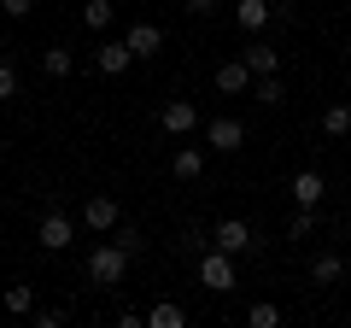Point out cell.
Instances as JSON below:
<instances>
[{
  "mask_svg": "<svg viewBox=\"0 0 351 328\" xmlns=\"http://www.w3.org/2000/svg\"><path fill=\"white\" fill-rule=\"evenodd\" d=\"M36 240H41V253H64V246L76 240V223H71L64 211H47V217L36 223Z\"/></svg>",
  "mask_w": 351,
  "mask_h": 328,
  "instance_id": "obj_5",
  "label": "cell"
},
{
  "mask_svg": "<svg viewBox=\"0 0 351 328\" xmlns=\"http://www.w3.org/2000/svg\"><path fill=\"white\" fill-rule=\"evenodd\" d=\"M82 223L94 229V235H112V229L123 223V205H117L112 194H88L82 200Z\"/></svg>",
  "mask_w": 351,
  "mask_h": 328,
  "instance_id": "obj_4",
  "label": "cell"
},
{
  "mask_svg": "<svg viewBox=\"0 0 351 328\" xmlns=\"http://www.w3.org/2000/svg\"><path fill=\"white\" fill-rule=\"evenodd\" d=\"M322 194H328L322 170H293V205H322Z\"/></svg>",
  "mask_w": 351,
  "mask_h": 328,
  "instance_id": "obj_13",
  "label": "cell"
},
{
  "mask_svg": "<svg viewBox=\"0 0 351 328\" xmlns=\"http://www.w3.org/2000/svg\"><path fill=\"white\" fill-rule=\"evenodd\" d=\"M240 258L234 253H223V246H199V258H193V276H199V288L205 293H234L240 288Z\"/></svg>",
  "mask_w": 351,
  "mask_h": 328,
  "instance_id": "obj_1",
  "label": "cell"
},
{
  "mask_svg": "<svg viewBox=\"0 0 351 328\" xmlns=\"http://www.w3.org/2000/svg\"><path fill=\"white\" fill-rule=\"evenodd\" d=\"M123 276H129V253L117 240H100V246L88 253V281H94V288H117Z\"/></svg>",
  "mask_w": 351,
  "mask_h": 328,
  "instance_id": "obj_2",
  "label": "cell"
},
{
  "mask_svg": "<svg viewBox=\"0 0 351 328\" xmlns=\"http://www.w3.org/2000/svg\"><path fill=\"white\" fill-rule=\"evenodd\" d=\"M158 129H164V135H193V129H199V106H193V100H164Z\"/></svg>",
  "mask_w": 351,
  "mask_h": 328,
  "instance_id": "obj_7",
  "label": "cell"
},
{
  "mask_svg": "<svg viewBox=\"0 0 351 328\" xmlns=\"http://www.w3.org/2000/svg\"><path fill=\"white\" fill-rule=\"evenodd\" d=\"M205 159H211V147H176L170 152V176L176 182H199L205 176Z\"/></svg>",
  "mask_w": 351,
  "mask_h": 328,
  "instance_id": "obj_9",
  "label": "cell"
},
{
  "mask_svg": "<svg viewBox=\"0 0 351 328\" xmlns=\"http://www.w3.org/2000/svg\"><path fill=\"white\" fill-rule=\"evenodd\" d=\"M252 100H258V106H269V112H276V106L287 100V82H281V76H258V82H252Z\"/></svg>",
  "mask_w": 351,
  "mask_h": 328,
  "instance_id": "obj_18",
  "label": "cell"
},
{
  "mask_svg": "<svg viewBox=\"0 0 351 328\" xmlns=\"http://www.w3.org/2000/svg\"><path fill=\"white\" fill-rule=\"evenodd\" d=\"M6 311L12 316H36V288H6Z\"/></svg>",
  "mask_w": 351,
  "mask_h": 328,
  "instance_id": "obj_22",
  "label": "cell"
},
{
  "mask_svg": "<svg viewBox=\"0 0 351 328\" xmlns=\"http://www.w3.org/2000/svg\"><path fill=\"white\" fill-rule=\"evenodd\" d=\"M112 18H117L112 0H88V6H82V30H94V36H106V30H112Z\"/></svg>",
  "mask_w": 351,
  "mask_h": 328,
  "instance_id": "obj_17",
  "label": "cell"
},
{
  "mask_svg": "<svg viewBox=\"0 0 351 328\" xmlns=\"http://www.w3.org/2000/svg\"><path fill=\"white\" fill-rule=\"evenodd\" d=\"M141 323H147V311H129V305L117 311V328H141Z\"/></svg>",
  "mask_w": 351,
  "mask_h": 328,
  "instance_id": "obj_26",
  "label": "cell"
},
{
  "mask_svg": "<svg viewBox=\"0 0 351 328\" xmlns=\"http://www.w3.org/2000/svg\"><path fill=\"white\" fill-rule=\"evenodd\" d=\"M269 18H276V0H234V24L246 30V36H258Z\"/></svg>",
  "mask_w": 351,
  "mask_h": 328,
  "instance_id": "obj_12",
  "label": "cell"
},
{
  "mask_svg": "<svg viewBox=\"0 0 351 328\" xmlns=\"http://www.w3.org/2000/svg\"><path fill=\"white\" fill-rule=\"evenodd\" d=\"M129 65H135L129 41H100V47H94V71H100V76H123Z\"/></svg>",
  "mask_w": 351,
  "mask_h": 328,
  "instance_id": "obj_11",
  "label": "cell"
},
{
  "mask_svg": "<svg viewBox=\"0 0 351 328\" xmlns=\"http://www.w3.org/2000/svg\"><path fill=\"white\" fill-rule=\"evenodd\" d=\"M12 94H18V71H12V65H0V100H12Z\"/></svg>",
  "mask_w": 351,
  "mask_h": 328,
  "instance_id": "obj_25",
  "label": "cell"
},
{
  "mask_svg": "<svg viewBox=\"0 0 351 328\" xmlns=\"http://www.w3.org/2000/svg\"><path fill=\"white\" fill-rule=\"evenodd\" d=\"M252 82H258V76H252L246 59H223L217 65V94H228V100H234V94H252Z\"/></svg>",
  "mask_w": 351,
  "mask_h": 328,
  "instance_id": "obj_8",
  "label": "cell"
},
{
  "mask_svg": "<svg viewBox=\"0 0 351 328\" xmlns=\"http://www.w3.org/2000/svg\"><path fill=\"white\" fill-rule=\"evenodd\" d=\"M217 6H223V0H188V12H193V18H211Z\"/></svg>",
  "mask_w": 351,
  "mask_h": 328,
  "instance_id": "obj_28",
  "label": "cell"
},
{
  "mask_svg": "<svg viewBox=\"0 0 351 328\" xmlns=\"http://www.w3.org/2000/svg\"><path fill=\"white\" fill-rule=\"evenodd\" d=\"M205 147L211 152H240L246 147V124H240V117H211V124H205Z\"/></svg>",
  "mask_w": 351,
  "mask_h": 328,
  "instance_id": "obj_6",
  "label": "cell"
},
{
  "mask_svg": "<svg viewBox=\"0 0 351 328\" xmlns=\"http://www.w3.org/2000/svg\"><path fill=\"white\" fill-rule=\"evenodd\" d=\"M112 240H117V246H123L129 258H135L141 246H147V240H141V229H135V223H117V229H112Z\"/></svg>",
  "mask_w": 351,
  "mask_h": 328,
  "instance_id": "obj_24",
  "label": "cell"
},
{
  "mask_svg": "<svg viewBox=\"0 0 351 328\" xmlns=\"http://www.w3.org/2000/svg\"><path fill=\"white\" fill-rule=\"evenodd\" d=\"M0 6H6L12 18H29V12H36V0H0Z\"/></svg>",
  "mask_w": 351,
  "mask_h": 328,
  "instance_id": "obj_27",
  "label": "cell"
},
{
  "mask_svg": "<svg viewBox=\"0 0 351 328\" xmlns=\"http://www.w3.org/2000/svg\"><path fill=\"white\" fill-rule=\"evenodd\" d=\"M240 59L252 65V76H276V71H281V47H269V41H252Z\"/></svg>",
  "mask_w": 351,
  "mask_h": 328,
  "instance_id": "obj_15",
  "label": "cell"
},
{
  "mask_svg": "<svg viewBox=\"0 0 351 328\" xmlns=\"http://www.w3.org/2000/svg\"><path fill=\"white\" fill-rule=\"evenodd\" d=\"M346 270H351V258H339V253H316L311 258V281H316V288H334Z\"/></svg>",
  "mask_w": 351,
  "mask_h": 328,
  "instance_id": "obj_14",
  "label": "cell"
},
{
  "mask_svg": "<svg viewBox=\"0 0 351 328\" xmlns=\"http://www.w3.org/2000/svg\"><path fill=\"white\" fill-rule=\"evenodd\" d=\"M304 235H316V205H299L287 223V240H304Z\"/></svg>",
  "mask_w": 351,
  "mask_h": 328,
  "instance_id": "obj_23",
  "label": "cell"
},
{
  "mask_svg": "<svg viewBox=\"0 0 351 328\" xmlns=\"http://www.w3.org/2000/svg\"><path fill=\"white\" fill-rule=\"evenodd\" d=\"M182 323H188V311H182V305H170V299H158V305L147 311V328H182Z\"/></svg>",
  "mask_w": 351,
  "mask_h": 328,
  "instance_id": "obj_19",
  "label": "cell"
},
{
  "mask_svg": "<svg viewBox=\"0 0 351 328\" xmlns=\"http://www.w3.org/2000/svg\"><path fill=\"white\" fill-rule=\"evenodd\" d=\"M246 323H252V328H281V305H269V299L246 305Z\"/></svg>",
  "mask_w": 351,
  "mask_h": 328,
  "instance_id": "obj_20",
  "label": "cell"
},
{
  "mask_svg": "<svg viewBox=\"0 0 351 328\" xmlns=\"http://www.w3.org/2000/svg\"><path fill=\"white\" fill-rule=\"evenodd\" d=\"M346 223H351V217H346Z\"/></svg>",
  "mask_w": 351,
  "mask_h": 328,
  "instance_id": "obj_29",
  "label": "cell"
},
{
  "mask_svg": "<svg viewBox=\"0 0 351 328\" xmlns=\"http://www.w3.org/2000/svg\"><path fill=\"white\" fill-rule=\"evenodd\" d=\"M211 246H223V253H234V258H252L258 253V235H252L246 217H223V223L211 229Z\"/></svg>",
  "mask_w": 351,
  "mask_h": 328,
  "instance_id": "obj_3",
  "label": "cell"
},
{
  "mask_svg": "<svg viewBox=\"0 0 351 328\" xmlns=\"http://www.w3.org/2000/svg\"><path fill=\"white\" fill-rule=\"evenodd\" d=\"M123 41H129V53H135V59H158V47H164V30L141 18V24H129V30H123Z\"/></svg>",
  "mask_w": 351,
  "mask_h": 328,
  "instance_id": "obj_10",
  "label": "cell"
},
{
  "mask_svg": "<svg viewBox=\"0 0 351 328\" xmlns=\"http://www.w3.org/2000/svg\"><path fill=\"white\" fill-rule=\"evenodd\" d=\"M322 135H334V141L351 135V100H334V106L322 112Z\"/></svg>",
  "mask_w": 351,
  "mask_h": 328,
  "instance_id": "obj_16",
  "label": "cell"
},
{
  "mask_svg": "<svg viewBox=\"0 0 351 328\" xmlns=\"http://www.w3.org/2000/svg\"><path fill=\"white\" fill-rule=\"evenodd\" d=\"M71 65H76L71 47H47V53H41V71H47V76H71Z\"/></svg>",
  "mask_w": 351,
  "mask_h": 328,
  "instance_id": "obj_21",
  "label": "cell"
}]
</instances>
